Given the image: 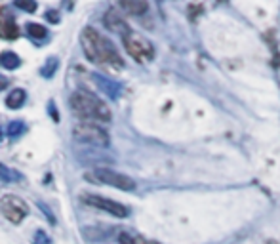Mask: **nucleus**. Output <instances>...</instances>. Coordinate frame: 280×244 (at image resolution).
I'll list each match as a JSON object with an SVG mask.
<instances>
[{
	"instance_id": "25",
	"label": "nucleus",
	"mask_w": 280,
	"mask_h": 244,
	"mask_svg": "<svg viewBox=\"0 0 280 244\" xmlns=\"http://www.w3.org/2000/svg\"><path fill=\"white\" fill-rule=\"evenodd\" d=\"M0 139H2V130H0Z\"/></svg>"
},
{
	"instance_id": "18",
	"label": "nucleus",
	"mask_w": 280,
	"mask_h": 244,
	"mask_svg": "<svg viewBox=\"0 0 280 244\" xmlns=\"http://www.w3.org/2000/svg\"><path fill=\"white\" fill-rule=\"evenodd\" d=\"M25 130H27V126H25L23 121H12L8 124V135L10 137H19V135L25 134Z\"/></svg>"
},
{
	"instance_id": "23",
	"label": "nucleus",
	"mask_w": 280,
	"mask_h": 244,
	"mask_svg": "<svg viewBox=\"0 0 280 244\" xmlns=\"http://www.w3.org/2000/svg\"><path fill=\"white\" fill-rule=\"evenodd\" d=\"M50 115H52V119H54V122H59V113L54 109V101H50Z\"/></svg>"
},
{
	"instance_id": "11",
	"label": "nucleus",
	"mask_w": 280,
	"mask_h": 244,
	"mask_svg": "<svg viewBox=\"0 0 280 244\" xmlns=\"http://www.w3.org/2000/svg\"><path fill=\"white\" fill-rule=\"evenodd\" d=\"M92 80H94V82H96V84H98L111 99L118 98V94H120V86L116 84L114 80H111V78H107V76H101V74H98V73L92 74Z\"/></svg>"
},
{
	"instance_id": "17",
	"label": "nucleus",
	"mask_w": 280,
	"mask_h": 244,
	"mask_svg": "<svg viewBox=\"0 0 280 244\" xmlns=\"http://www.w3.org/2000/svg\"><path fill=\"white\" fill-rule=\"evenodd\" d=\"M27 35L31 38H35V40H42V38H46L48 31H46V27H42V25L29 23L27 25Z\"/></svg>"
},
{
	"instance_id": "21",
	"label": "nucleus",
	"mask_w": 280,
	"mask_h": 244,
	"mask_svg": "<svg viewBox=\"0 0 280 244\" xmlns=\"http://www.w3.org/2000/svg\"><path fill=\"white\" fill-rule=\"evenodd\" d=\"M46 19H48L50 23H59V13L56 12V10H48V12H46Z\"/></svg>"
},
{
	"instance_id": "9",
	"label": "nucleus",
	"mask_w": 280,
	"mask_h": 244,
	"mask_svg": "<svg viewBox=\"0 0 280 244\" xmlns=\"http://www.w3.org/2000/svg\"><path fill=\"white\" fill-rule=\"evenodd\" d=\"M103 25H105L109 31H112V33H118L120 37L128 35V33L132 31L130 25L126 23V19H124L116 10H107V12H105V15H103Z\"/></svg>"
},
{
	"instance_id": "10",
	"label": "nucleus",
	"mask_w": 280,
	"mask_h": 244,
	"mask_svg": "<svg viewBox=\"0 0 280 244\" xmlns=\"http://www.w3.org/2000/svg\"><path fill=\"white\" fill-rule=\"evenodd\" d=\"M116 4L122 12L130 13V15H143L149 10L147 0H116Z\"/></svg>"
},
{
	"instance_id": "13",
	"label": "nucleus",
	"mask_w": 280,
	"mask_h": 244,
	"mask_svg": "<svg viewBox=\"0 0 280 244\" xmlns=\"http://www.w3.org/2000/svg\"><path fill=\"white\" fill-rule=\"evenodd\" d=\"M25 99H27V94H25L23 88H15V90L10 92V96L6 98V107L8 109H19L25 103Z\"/></svg>"
},
{
	"instance_id": "14",
	"label": "nucleus",
	"mask_w": 280,
	"mask_h": 244,
	"mask_svg": "<svg viewBox=\"0 0 280 244\" xmlns=\"http://www.w3.org/2000/svg\"><path fill=\"white\" fill-rule=\"evenodd\" d=\"M23 180V176L19 174L17 170H12V168H8L6 164H2L0 162V182L4 183H17Z\"/></svg>"
},
{
	"instance_id": "20",
	"label": "nucleus",
	"mask_w": 280,
	"mask_h": 244,
	"mask_svg": "<svg viewBox=\"0 0 280 244\" xmlns=\"http://www.w3.org/2000/svg\"><path fill=\"white\" fill-rule=\"evenodd\" d=\"M35 244H50V237L46 233L37 231V235H35Z\"/></svg>"
},
{
	"instance_id": "3",
	"label": "nucleus",
	"mask_w": 280,
	"mask_h": 244,
	"mask_svg": "<svg viewBox=\"0 0 280 244\" xmlns=\"http://www.w3.org/2000/svg\"><path fill=\"white\" fill-rule=\"evenodd\" d=\"M84 180L96 185H111L120 191H134L135 182L130 176H124L120 172H114L111 168H92L84 172Z\"/></svg>"
},
{
	"instance_id": "19",
	"label": "nucleus",
	"mask_w": 280,
	"mask_h": 244,
	"mask_svg": "<svg viewBox=\"0 0 280 244\" xmlns=\"http://www.w3.org/2000/svg\"><path fill=\"white\" fill-rule=\"evenodd\" d=\"M13 6L19 8V10H23V12H27V13H35L38 8L37 0H13Z\"/></svg>"
},
{
	"instance_id": "16",
	"label": "nucleus",
	"mask_w": 280,
	"mask_h": 244,
	"mask_svg": "<svg viewBox=\"0 0 280 244\" xmlns=\"http://www.w3.org/2000/svg\"><path fill=\"white\" fill-rule=\"evenodd\" d=\"M57 69H59V60L57 58H48L46 60V63L42 65V69H40V74L44 76V78H52L54 74L57 73Z\"/></svg>"
},
{
	"instance_id": "24",
	"label": "nucleus",
	"mask_w": 280,
	"mask_h": 244,
	"mask_svg": "<svg viewBox=\"0 0 280 244\" xmlns=\"http://www.w3.org/2000/svg\"><path fill=\"white\" fill-rule=\"evenodd\" d=\"M8 84H10V80H8L6 76H2V74H0V92H2V90H6Z\"/></svg>"
},
{
	"instance_id": "15",
	"label": "nucleus",
	"mask_w": 280,
	"mask_h": 244,
	"mask_svg": "<svg viewBox=\"0 0 280 244\" xmlns=\"http://www.w3.org/2000/svg\"><path fill=\"white\" fill-rule=\"evenodd\" d=\"M0 65L4 67V69H17L19 65H21V60H19V56L17 54H13V52H2L0 54Z\"/></svg>"
},
{
	"instance_id": "6",
	"label": "nucleus",
	"mask_w": 280,
	"mask_h": 244,
	"mask_svg": "<svg viewBox=\"0 0 280 244\" xmlns=\"http://www.w3.org/2000/svg\"><path fill=\"white\" fill-rule=\"evenodd\" d=\"M0 212L2 216L12 223H21L29 214V208L23 198L15 195H6L0 198Z\"/></svg>"
},
{
	"instance_id": "5",
	"label": "nucleus",
	"mask_w": 280,
	"mask_h": 244,
	"mask_svg": "<svg viewBox=\"0 0 280 244\" xmlns=\"http://www.w3.org/2000/svg\"><path fill=\"white\" fill-rule=\"evenodd\" d=\"M122 42H124V48L126 52L134 58L137 63H147L155 58V48L153 44L147 40L143 35L135 33V31H130L128 35L122 37Z\"/></svg>"
},
{
	"instance_id": "4",
	"label": "nucleus",
	"mask_w": 280,
	"mask_h": 244,
	"mask_svg": "<svg viewBox=\"0 0 280 244\" xmlns=\"http://www.w3.org/2000/svg\"><path fill=\"white\" fill-rule=\"evenodd\" d=\"M73 135L76 141L92 147H109V134L92 121H78L73 126Z\"/></svg>"
},
{
	"instance_id": "8",
	"label": "nucleus",
	"mask_w": 280,
	"mask_h": 244,
	"mask_svg": "<svg viewBox=\"0 0 280 244\" xmlns=\"http://www.w3.org/2000/svg\"><path fill=\"white\" fill-rule=\"evenodd\" d=\"M19 37V27L8 8H0V38L13 40Z\"/></svg>"
},
{
	"instance_id": "22",
	"label": "nucleus",
	"mask_w": 280,
	"mask_h": 244,
	"mask_svg": "<svg viewBox=\"0 0 280 244\" xmlns=\"http://www.w3.org/2000/svg\"><path fill=\"white\" fill-rule=\"evenodd\" d=\"M38 208H40V210H42V212L46 214V218H48V220H50V223H54V221H56V218H54V214H52V210H50V208L46 206L44 202H38Z\"/></svg>"
},
{
	"instance_id": "12",
	"label": "nucleus",
	"mask_w": 280,
	"mask_h": 244,
	"mask_svg": "<svg viewBox=\"0 0 280 244\" xmlns=\"http://www.w3.org/2000/svg\"><path fill=\"white\" fill-rule=\"evenodd\" d=\"M111 233H112V227H88L82 231L88 241H92V243H99V241H103V239H107Z\"/></svg>"
},
{
	"instance_id": "2",
	"label": "nucleus",
	"mask_w": 280,
	"mask_h": 244,
	"mask_svg": "<svg viewBox=\"0 0 280 244\" xmlns=\"http://www.w3.org/2000/svg\"><path fill=\"white\" fill-rule=\"evenodd\" d=\"M69 105L82 121L111 122V119H112L109 107L96 94H92L88 90H76V92H73L71 98H69Z\"/></svg>"
},
{
	"instance_id": "1",
	"label": "nucleus",
	"mask_w": 280,
	"mask_h": 244,
	"mask_svg": "<svg viewBox=\"0 0 280 244\" xmlns=\"http://www.w3.org/2000/svg\"><path fill=\"white\" fill-rule=\"evenodd\" d=\"M80 46L84 50L86 58L99 67H105V69L124 67V61H122L118 50L114 48V44L94 27H86L80 33Z\"/></svg>"
},
{
	"instance_id": "7",
	"label": "nucleus",
	"mask_w": 280,
	"mask_h": 244,
	"mask_svg": "<svg viewBox=\"0 0 280 244\" xmlns=\"http://www.w3.org/2000/svg\"><path fill=\"white\" fill-rule=\"evenodd\" d=\"M84 202L88 204V206H94V208H98V210H103V212H107V214L114 216V218H128V216H130L128 206H124V204L116 202V200L105 198V196H101V195H86Z\"/></svg>"
}]
</instances>
